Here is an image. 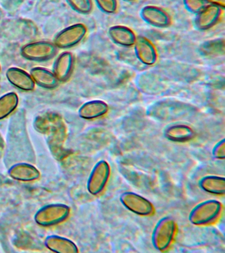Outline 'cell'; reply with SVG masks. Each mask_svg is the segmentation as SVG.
<instances>
[{
  "mask_svg": "<svg viewBox=\"0 0 225 253\" xmlns=\"http://www.w3.org/2000/svg\"><path fill=\"white\" fill-rule=\"evenodd\" d=\"M195 112L194 107L179 100H163L148 108L147 114L161 121H175L187 118Z\"/></svg>",
  "mask_w": 225,
  "mask_h": 253,
  "instance_id": "6da1fadb",
  "label": "cell"
},
{
  "mask_svg": "<svg viewBox=\"0 0 225 253\" xmlns=\"http://www.w3.org/2000/svg\"><path fill=\"white\" fill-rule=\"evenodd\" d=\"M222 204L215 199L206 200L197 204L188 215L191 224L205 225L215 222L222 211Z\"/></svg>",
  "mask_w": 225,
  "mask_h": 253,
  "instance_id": "7a4b0ae2",
  "label": "cell"
},
{
  "mask_svg": "<svg viewBox=\"0 0 225 253\" xmlns=\"http://www.w3.org/2000/svg\"><path fill=\"white\" fill-rule=\"evenodd\" d=\"M177 225L169 215L161 217L156 223L151 234V243L156 250L165 251L169 248L175 237Z\"/></svg>",
  "mask_w": 225,
  "mask_h": 253,
  "instance_id": "3957f363",
  "label": "cell"
},
{
  "mask_svg": "<svg viewBox=\"0 0 225 253\" xmlns=\"http://www.w3.org/2000/svg\"><path fill=\"white\" fill-rule=\"evenodd\" d=\"M110 175V167L106 160L96 162L89 176L87 189L90 195L96 196L102 193L108 183Z\"/></svg>",
  "mask_w": 225,
  "mask_h": 253,
  "instance_id": "277c9868",
  "label": "cell"
},
{
  "mask_svg": "<svg viewBox=\"0 0 225 253\" xmlns=\"http://www.w3.org/2000/svg\"><path fill=\"white\" fill-rule=\"evenodd\" d=\"M56 53L57 47L54 43L46 41L29 43L21 49V54L25 59L34 61L50 60Z\"/></svg>",
  "mask_w": 225,
  "mask_h": 253,
  "instance_id": "5b68a950",
  "label": "cell"
},
{
  "mask_svg": "<svg viewBox=\"0 0 225 253\" xmlns=\"http://www.w3.org/2000/svg\"><path fill=\"white\" fill-rule=\"evenodd\" d=\"M119 199L126 209L141 216L152 215L155 211L153 204L149 200L134 192H124Z\"/></svg>",
  "mask_w": 225,
  "mask_h": 253,
  "instance_id": "8992f818",
  "label": "cell"
},
{
  "mask_svg": "<svg viewBox=\"0 0 225 253\" xmlns=\"http://www.w3.org/2000/svg\"><path fill=\"white\" fill-rule=\"evenodd\" d=\"M88 29L82 23L75 24L66 28L55 37L54 44L57 48L67 49L78 44L86 37Z\"/></svg>",
  "mask_w": 225,
  "mask_h": 253,
  "instance_id": "52a82bcc",
  "label": "cell"
},
{
  "mask_svg": "<svg viewBox=\"0 0 225 253\" xmlns=\"http://www.w3.org/2000/svg\"><path fill=\"white\" fill-rule=\"evenodd\" d=\"M140 16L145 23L153 27L166 28L171 24V17L169 14L157 6H145L142 8Z\"/></svg>",
  "mask_w": 225,
  "mask_h": 253,
  "instance_id": "ba28073f",
  "label": "cell"
},
{
  "mask_svg": "<svg viewBox=\"0 0 225 253\" xmlns=\"http://www.w3.org/2000/svg\"><path fill=\"white\" fill-rule=\"evenodd\" d=\"M222 8L219 6L206 5L199 13L196 14L195 25L200 31H205L216 25L222 15Z\"/></svg>",
  "mask_w": 225,
  "mask_h": 253,
  "instance_id": "9c48e42d",
  "label": "cell"
},
{
  "mask_svg": "<svg viewBox=\"0 0 225 253\" xmlns=\"http://www.w3.org/2000/svg\"><path fill=\"white\" fill-rule=\"evenodd\" d=\"M134 45L135 54L140 62L147 66H151L157 62V50L149 40L143 37H138L136 38Z\"/></svg>",
  "mask_w": 225,
  "mask_h": 253,
  "instance_id": "30bf717a",
  "label": "cell"
},
{
  "mask_svg": "<svg viewBox=\"0 0 225 253\" xmlns=\"http://www.w3.org/2000/svg\"><path fill=\"white\" fill-rule=\"evenodd\" d=\"M5 75L11 84L21 90L32 91L35 89V83L32 77L23 69L10 67L7 69Z\"/></svg>",
  "mask_w": 225,
  "mask_h": 253,
  "instance_id": "8fae6325",
  "label": "cell"
},
{
  "mask_svg": "<svg viewBox=\"0 0 225 253\" xmlns=\"http://www.w3.org/2000/svg\"><path fill=\"white\" fill-rule=\"evenodd\" d=\"M74 67V55L72 53L66 51L61 53L55 61L53 73L59 82H66L70 78Z\"/></svg>",
  "mask_w": 225,
  "mask_h": 253,
  "instance_id": "7c38bea8",
  "label": "cell"
},
{
  "mask_svg": "<svg viewBox=\"0 0 225 253\" xmlns=\"http://www.w3.org/2000/svg\"><path fill=\"white\" fill-rule=\"evenodd\" d=\"M164 136L170 141L185 142L193 139L195 131L191 126L185 124H173L164 130Z\"/></svg>",
  "mask_w": 225,
  "mask_h": 253,
  "instance_id": "4fadbf2b",
  "label": "cell"
},
{
  "mask_svg": "<svg viewBox=\"0 0 225 253\" xmlns=\"http://www.w3.org/2000/svg\"><path fill=\"white\" fill-rule=\"evenodd\" d=\"M108 35L113 42L124 47L133 46L137 38L132 29L122 25L112 26L108 29Z\"/></svg>",
  "mask_w": 225,
  "mask_h": 253,
  "instance_id": "5bb4252c",
  "label": "cell"
},
{
  "mask_svg": "<svg viewBox=\"0 0 225 253\" xmlns=\"http://www.w3.org/2000/svg\"><path fill=\"white\" fill-rule=\"evenodd\" d=\"M108 109V104L104 101H89L81 106L79 110V116L84 120H94L106 115Z\"/></svg>",
  "mask_w": 225,
  "mask_h": 253,
  "instance_id": "9a60e30c",
  "label": "cell"
},
{
  "mask_svg": "<svg viewBox=\"0 0 225 253\" xmlns=\"http://www.w3.org/2000/svg\"><path fill=\"white\" fill-rule=\"evenodd\" d=\"M30 75L35 84L42 88L54 89L58 86L59 81L54 73L43 67H34L31 70Z\"/></svg>",
  "mask_w": 225,
  "mask_h": 253,
  "instance_id": "2e32d148",
  "label": "cell"
},
{
  "mask_svg": "<svg viewBox=\"0 0 225 253\" xmlns=\"http://www.w3.org/2000/svg\"><path fill=\"white\" fill-rule=\"evenodd\" d=\"M198 186L202 191L216 195L225 194V178L220 176H203L198 181Z\"/></svg>",
  "mask_w": 225,
  "mask_h": 253,
  "instance_id": "e0dca14e",
  "label": "cell"
},
{
  "mask_svg": "<svg viewBox=\"0 0 225 253\" xmlns=\"http://www.w3.org/2000/svg\"><path fill=\"white\" fill-rule=\"evenodd\" d=\"M18 96L15 92H9L0 97V120H3L17 108Z\"/></svg>",
  "mask_w": 225,
  "mask_h": 253,
  "instance_id": "ac0fdd59",
  "label": "cell"
},
{
  "mask_svg": "<svg viewBox=\"0 0 225 253\" xmlns=\"http://www.w3.org/2000/svg\"><path fill=\"white\" fill-rule=\"evenodd\" d=\"M70 7L81 14H89L92 9V0H66Z\"/></svg>",
  "mask_w": 225,
  "mask_h": 253,
  "instance_id": "d6986e66",
  "label": "cell"
},
{
  "mask_svg": "<svg viewBox=\"0 0 225 253\" xmlns=\"http://www.w3.org/2000/svg\"><path fill=\"white\" fill-rule=\"evenodd\" d=\"M98 7L104 13L112 14L117 10V0H95Z\"/></svg>",
  "mask_w": 225,
  "mask_h": 253,
  "instance_id": "ffe728a7",
  "label": "cell"
},
{
  "mask_svg": "<svg viewBox=\"0 0 225 253\" xmlns=\"http://www.w3.org/2000/svg\"><path fill=\"white\" fill-rule=\"evenodd\" d=\"M185 9L190 13L197 14L207 5L205 0H183Z\"/></svg>",
  "mask_w": 225,
  "mask_h": 253,
  "instance_id": "44dd1931",
  "label": "cell"
},
{
  "mask_svg": "<svg viewBox=\"0 0 225 253\" xmlns=\"http://www.w3.org/2000/svg\"><path fill=\"white\" fill-rule=\"evenodd\" d=\"M225 139L223 138L213 146L212 150L213 157L215 159L224 160L225 158Z\"/></svg>",
  "mask_w": 225,
  "mask_h": 253,
  "instance_id": "7402d4cb",
  "label": "cell"
},
{
  "mask_svg": "<svg viewBox=\"0 0 225 253\" xmlns=\"http://www.w3.org/2000/svg\"><path fill=\"white\" fill-rule=\"evenodd\" d=\"M207 4L219 6L223 9L225 8V0H205Z\"/></svg>",
  "mask_w": 225,
  "mask_h": 253,
  "instance_id": "603a6c76",
  "label": "cell"
},
{
  "mask_svg": "<svg viewBox=\"0 0 225 253\" xmlns=\"http://www.w3.org/2000/svg\"><path fill=\"white\" fill-rule=\"evenodd\" d=\"M124 1H134V0H124Z\"/></svg>",
  "mask_w": 225,
  "mask_h": 253,
  "instance_id": "cb8c5ba5",
  "label": "cell"
},
{
  "mask_svg": "<svg viewBox=\"0 0 225 253\" xmlns=\"http://www.w3.org/2000/svg\"><path fill=\"white\" fill-rule=\"evenodd\" d=\"M0 70H1V66H0Z\"/></svg>",
  "mask_w": 225,
  "mask_h": 253,
  "instance_id": "d4e9b609",
  "label": "cell"
}]
</instances>
